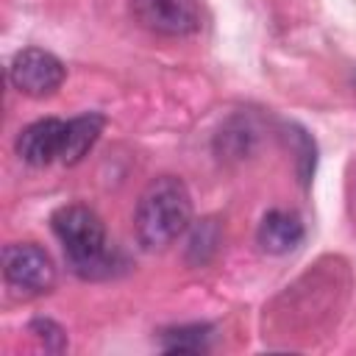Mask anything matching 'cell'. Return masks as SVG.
Instances as JSON below:
<instances>
[{
    "instance_id": "6da1fadb",
    "label": "cell",
    "mask_w": 356,
    "mask_h": 356,
    "mask_svg": "<svg viewBox=\"0 0 356 356\" xmlns=\"http://www.w3.org/2000/svg\"><path fill=\"white\" fill-rule=\"evenodd\" d=\"M192 220V195L178 175L153 178L134 209V234L145 250L172 245Z\"/></svg>"
},
{
    "instance_id": "7a4b0ae2",
    "label": "cell",
    "mask_w": 356,
    "mask_h": 356,
    "mask_svg": "<svg viewBox=\"0 0 356 356\" xmlns=\"http://www.w3.org/2000/svg\"><path fill=\"white\" fill-rule=\"evenodd\" d=\"M50 225L64 248L70 270L78 278L95 281V278H108L114 273V256L108 253L106 228L89 206L81 203L61 206L50 217Z\"/></svg>"
},
{
    "instance_id": "3957f363",
    "label": "cell",
    "mask_w": 356,
    "mask_h": 356,
    "mask_svg": "<svg viewBox=\"0 0 356 356\" xmlns=\"http://www.w3.org/2000/svg\"><path fill=\"white\" fill-rule=\"evenodd\" d=\"M3 275H6V284L25 298L47 295L58 281L56 261L36 242L6 245L3 248Z\"/></svg>"
},
{
    "instance_id": "277c9868",
    "label": "cell",
    "mask_w": 356,
    "mask_h": 356,
    "mask_svg": "<svg viewBox=\"0 0 356 356\" xmlns=\"http://www.w3.org/2000/svg\"><path fill=\"white\" fill-rule=\"evenodd\" d=\"M64 75H67L64 64L53 53L42 50V47H25L8 64L11 86L17 92L28 95V97H47V95H53L64 83Z\"/></svg>"
},
{
    "instance_id": "5b68a950",
    "label": "cell",
    "mask_w": 356,
    "mask_h": 356,
    "mask_svg": "<svg viewBox=\"0 0 356 356\" xmlns=\"http://www.w3.org/2000/svg\"><path fill=\"white\" fill-rule=\"evenodd\" d=\"M131 14L159 36H189L200 28L197 0H131Z\"/></svg>"
},
{
    "instance_id": "8992f818",
    "label": "cell",
    "mask_w": 356,
    "mask_h": 356,
    "mask_svg": "<svg viewBox=\"0 0 356 356\" xmlns=\"http://www.w3.org/2000/svg\"><path fill=\"white\" fill-rule=\"evenodd\" d=\"M64 131H67V122H61L56 117H44V120L31 122L28 128L19 131V136L14 142L17 156L31 167H44V164L61 159Z\"/></svg>"
},
{
    "instance_id": "52a82bcc",
    "label": "cell",
    "mask_w": 356,
    "mask_h": 356,
    "mask_svg": "<svg viewBox=\"0 0 356 356\" xmlns=\"http://www.w3.org/2000/svg\"><path fill=\"white\" fill-rule=\"evenodd\" d=\"M303 222L298 214L292 211H281V209H273L261 217L259 222V231H256V242L264 253H273V256H284L289 250H295L300 242H303Z\"/></svg>"
},
{
    "instance_id": "ba28073f",
    "label": "cell",
    "mask_w": 356,
    "mask_h": 356,
    "mask_svg": "<svg viewBox=\"0 0 356 356\" xmlns=\"http://www.w3.org/2000/svg\"><path fill=\"white\" fill-rule=\"evenodd\" d=\"M103 125H106V120L97 111H86L81 117H72L67 122V131H64V147H61V159L58 161L78 164L92 150L97 136L103 134Z\"/></svg>"
},
{
    "instance_id": "9c48e42d",
    "label": "cell",
    "mask_w": 356,
    "mask_h": 356,
    "mask_svg": "<svg viewBox=\"0 0 356 356\" xmlns=\"http://www.w3.org/2000/svg\"><path fill=\"white\" fill-rule=\"evenodd\" d=\"M211 337V325H178V328H167L161 331V348L170 353H197L206 350Z\"/></svg>"
},
{
    "instance_id": "30bf717a",
    "label": "cell",
    "mask_w": 356,
    "mask_h": 356,
    "mask_svg": "<svg viewBox=\"0 0 356 356\" xmlns=\"http://www.w3.org/2000/svg\"><path fill=\"white\" fill-rule=\"evenodd\" d=\"M217 245H220V228H217V222L211 217L209 220H200V225H195V231L189 236L186 256H189L192 264H203L217 250Z\"/></svg>"
},
{
    "instance_id": "8fae6325",
    "label": "cell",
    "mask_w": 356,
    "mask_h": 356,
    "mask_svg": "<svg viewBox=\"0 0 356 356\" xmlns=\"http://www.w3.org/2000/svg\"><path fill=\"white\" fill-rule=\"evenodd\" d=\"M31 334L44 345V350H64L67 348V334L58 323L47 320V317H39L31 323Z\"/></svg>"
}]
</instances>
